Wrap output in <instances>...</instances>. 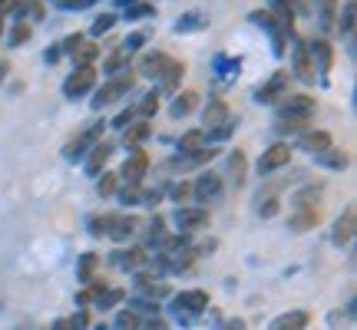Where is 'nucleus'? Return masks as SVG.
I'll return each instance as SVG.
<instances>
[{
	"mask_svg": "<svg viewBox=\"0 0 357 330\" xmlns=\"http://www.w3.org/2000/svg\"><path fill=\"white\" fill-rule=\"evenodd\" d=\"M136 86V77L132 73H119V77H113L109 83H102L96 93H93V109H102V106H109V102H116L119 96H126L129 89Z\"/></svg>",
	"mask_w": 357,
	"mask_h": 330,
	"instance_id": "f257e3e1",
	"label": "nucleus"
},
{
	"mask_svg": "<svg viewBox=\"0 0 357 330\" xmlns=\"http://www.w3.org/2000/svg\"><path fill=\"white\" fill-rule=\"evenodd\" d=\"M288 83H291V73L288 70H278L255 89V102H281L288 96Z\"/></svg>",
	"mask_w": 357,
	"mask_h": 330,
	"instance_id": "f03ea898",
	"label": "nucleus"
},
{
	"mask_svg": "<svg viewBox=\"0 0 357 330\" xmlns=\"http://www.w3.org/2000/svg\"><path fill=\"white\" fill-rule=\"evenodd\" d=\"M278 116H284V119H298V123H311V116H314V100L305 96V93L284 96L281 106H278Z\"/></svg>",
	"mask_w": 357,
	"mask_h": 330,
	"instance_id": "7ed1b4c3",
	"label": "nucleus"
},
{
	"mask_svg": "<svg viewBox=\"0 0 357 330\" xmlns=\"http://www.w3.org/2000/svg\"><path fill=\"white\" fill-rule=\"evenodd\" d=\"M93 86H96V70H93V66H77L63 83V96L66 100H79V96L89 93Z\"/></svg>",
	"mask_w": 357,
	"mask_h": 330,
	"instance_id": "20e7f679",
	"label": "nucleus"
},
{
	"mask_svg": "<svg viewBox=\"0 0 357 330\" xmlns=\"http://www.w3.org/2000/svg\"><path fill=\"white\" fill-rule=\"evenodd\" d=\"M146 172H149V155L142 152V149H132V152H129V159L123 162L119 178H123L126 185H136V189H139L142 178H146Z\"/></svg>",
	"mask_w": 357,
	"mask_h": 330,
	"instance_id": "39448f33",
	"label": "nucleus"
},
{
	"mask_svg": "<svg viewBox=\"0 0 357 330\" xmlns=\"http://www.w3.org/2000/svg\"><path fill=\"white\" fill-rule=\"evenodd\" d=\"M176 225L182 235H192V231H202L208 225V208L205 205H192V208H178L176 212Z\"/></svg>",
	"mask_w": 357,
	"mask_h": 330,
	"instance_id": "423d86ee",
	"label": "nucleus"
},
{
	"mask_svg": "<svg viewBox=\"0 0 357 330\" xmlns=\"http://www.w3.org/2000/svg\"><path fill=\"white\" fill-rule=\"evenodd\" d=\"M205 307H208V294L205 291H185L172 297V311H176L178 317L182 314H202Z\"/></svg>",
	"mask_w": 357,
	"mask_h": 330,
	"instance_id": "0eeeda50",
	"label": "nucleus"
},
{
	"mask_svg": "<svg viewBox=\"0 0 357 330\" xmlns=\"http://www.w3.org/2000/svg\"><path fill=\"white\" fill-rule=\"evenodd\" d=\"M288 162H291V149H288L284 142H275V146L258 159V172L268 175V172H275V168H281V165H288Z\"/></svg>",
	"mask_w": 357,
	"mask_h": 330,
	"instance_id": "6e6552de",
	"label": "nucleus"
},
{
	"mask_svg": "<svg viewBox=\"0 0 357 330\" xmlns=\"http://www.w3.org/2000/svg\"><path fill=\"white\" fill-rule=\"evenodd\" d=\"M294 73H298V79H301V83H314V77H318L314 60H311V53H307L305 40H298V43H294Z\"/></svg>",
	"mask_w": 357,
	"mask_h": 330,
	"instance_id": "1a4fd4ad",
	"label": "nucleus"
},
{
	"mask_svg": "<svg viewBox=\"0 0 357 330\" xmlns=\"http://www.w3.org/2000/svg\"><path fill=\"white\" fill-rule=\"evenodd\" d=\"M136 228H139L136 215H109V228H106V235H109L113 242H129V238L136 235Z\"/></svg>",
	"mask_w": 357,
	"mask_h": 330,
	"instance_id": "9d476101",
	"label": "nucleus"
},
{
	"mask_svg": "<svg viewBox=\"0 0 357 330\" xmlns=\"http://www.w3.org/2000/svg\"><path fill=\"white\" fill-rule=\"evenodd\" d=\"M229 123V106L222 100H208V106H205V113H202V126L205 132H212V129L218 126H225Z\"/></svg>",
	"mask_w": 357,
	"mask_h": 330,
	"instance_id": "9b49d317",
	"label": "nucleus"
},
{
	"mask_svg": "<svg viewBox=\"0 0 357 330\" xmlns=\"http://www.w3.org/2000/svg\"><path fill=\"white\" fill-rule=\"evenodd\" d=\"M218 191H222V175H215V172H205V175H199V182L192 185V195H195L199 202L215 198Z\"/></svg>",
	"mask_w": 357,
	"mask_h": 330,
	"instance_id": "f8f14e48",
	"label": "nucleus"
},
{
	"mask_svg": "<svg viewBox=\"0 0 357 330\" xmlns=\"http://www.w3.org/2000/svg\"><path fill=\"white\" fill-rule=\"evenodd\" d=\"M109 155H113V146H109V142H96V146H89V155H86V172L89 175H100L102 165L109 162Z\"/></svg>",
	"mask_w": 357,
	"mask_h": 330,
	"instance_id": "ddd939ff",
	"label": "nucleus"
},
{
	"mask_svg": "<svg viewBox=\"0 0 357 330\" xmlns=\"http://www.w3.org/2000/svg\"><path fill=\"white\" fill-rule=\"evenodd\" d=\"M166 66H169V56H166V53H155L153 50V53H146V56L139 60V70H136V73H142V77H149V79H159Z\"/></svg>",
	"mask_w": 357,
	"mask_h": 330,
	"instance_id": "4468645a",
	"label": "nucleus"
},
{
	"mask_svg": "<svg viewBox=\"0 0 357 330\" xmlns=\"http://www.w3.org/2000/svg\"><path fill=\"white\" fill-rule=\"evenodd\" d=\"M307 53H311V60H318V63H314L318 73H328V70H331L334 53H331V47H328V40H314V43H307Z\"/></svg>",
	"mask_w": 357,
	"mask_h": 330,
	"instance_id": "2eb2a0df",
	"label": "nucleus"
},
{
	"mask_svg": "<svg viewBox=\"0 0 357 330\" xmlns=\"http://www.w3.org/2000/svg\"><path fill=\"white\" fill-rule=\"evenodd\" d=\"M301 149L311 152V155H321L324 149H331V136L321 132V129H314V132H301Z\"/></svg>",
	"mask_w": 357,
	"mask_h": 330,
	"instance_id": "dca6fc26",
	"label": "nucleus"
},
{
	"mask_svg": "<svg viewBox=\"0 0 357 330\" xmlns=\"http://www.w3.org/2000/svg\"><path fill=\"white\" fill-rule=\"evenodd\" d=\"M307 311H288V314H281L275 324H271V330H305L307 327Z\"/></svg>",
	"mask_w": 357,
	"mask_h": 330,
	"instance_id": "f3484780",
	"label": "nucleus"
},
{
	"mask_svg": "<svg viewBox=\"0 0 357 330\" xmlns=\"http://www.w3.org/2000/svg\"><path fill=\"white\" fill-rule=\"evenodd\" d=\"M354 238V212H344V218L334 221V244H347Z\"/></svg>",
	"mask_w": 357,
	"mask_h": 330,
	"instance_id": "a211bd4d",
	"label": "nucleus"
},
{
	"mask_svg": "<svg viewBox=\"0 0 357 330\" xmlns=\"http://www.w3.org/2000/svg\"><path fill=\"white\" fill-rule=\"evenodd\" d=\"M142 261H146V251H142V248H129V251H116L113 254V265L126 267V271H136Z\"/></svg>",
	"mask_w": 357,
	"mask_h": 330,
	"instance_id": "6ab92c4d",
	"label": "nucleus"
},
{
	"mask_svg": "<svg viewBox=\"0 0 357 330\" xmlns=\"http://www.w3.org/2000/svg\"><path fill=\"white\" fill-rule=\"evenodd\" d=\"M321 165H328V168H334V172H341V168H347V162H351V155L344 152V149H324V152L318 155Z\"/></svg>",
	"mask_w": 357,
	"mask_h": 330,
	"instance_id": "aec40b11",
	"label": "nucleus"
},
{
	"mask_svg": "<svg viewBox=\"0 0 357 330\" xmlns=\"http://www.w3.org/2000/svg\"><path fill=\"white\" fill-rule=\"evenodd\" d=\"M195 102H199V93L185 89V93H178L176 96V102H172V109H169V113L176 116V119H182V116H189L192 109H195Z\"/></svg>",
	"mask_w": 357,
	"mask_h": 330,
	"instance_id": "412c9836",
	"label": "nucleus"
},
{
	"mask_svg": "<svg viewBox=\"0 0 357 330\" xmlns=\"http://www.w3.org/2000/svg\"><path fill=\"white\" fill-rule=\"evenodd\" d=\"M318 218H321V215L314 212V208H298L288 225H291L294 231H307V228H314V225H318Z\"/></svg>",
	"mask_w": 357,
	"mask_h": 330,
	"instance_id": "4be33fe9",
	"label": "nucleus"
},
{
	"mask_svg": "<svg viewBox=\"0 0 357 330\" xmlns=\"http://www.w3.org/2000/svg\"><path fill=\"white\" fill-rule=\"evenodd\" d=\"M182 73H185V66L176 63V60H169V66L162 70V77H159V83H162V89L166 93H172V89L178 86V79H182Z\"/></svg>",
	"mask_w": 357,
	"mask_h": 330,
	"instance_id": "5701e85b",
	"label": "nucleus"
},
{
	"mask_svg": "<svg viewBox=\"0 0 357 330\" xmlns=\"http://www.w3.org/2000/svg\"><path fill=\"white\" fill-rule=\"evenodd\" d=\"M149 132H153V129H149V123H129L123 142H126V146H139V142L149 139Z\"/></svg>",
	"mask_w": 357,
	"mask_h": 330,
	"instance_id": "b1692460",
	"label": "nucleus"
},
{
	"mask_svg": "<svg viewBox=\"0 0 357 330\" xmlns=\"http://www.w3.org/2000/svg\"><path fill=\"white\" fill-rule=\"evenodd\" d=\"M354 10H357L354 0H344V10H341V17H334L341 33H351V30H354Z\"/></svg>",
	"mask_w": 357,
	"mask_h": 330,
	"instance_id": "393cba45",
	"label": "nucleus"
},
{
	"mask_svg": "<svg viewBox=\"0 0 357 330\" xmlns=\"http://www.w3.org/2000/svg\"><path fill=\"white\" fill-rule=\"evenodd\" d=\"M334 7H337V0H318L321 30H331V26H334Z\"/></svg>",
	"mask_w": 357,
	"mask_h": 330,
	"instance_id": "a878e982",
	"label": "nucleus"
},
{
	"mask_svg": "<svg viewBox=\"0 0 357 330\" xmlns=\"http://www.w3.org/2000/svg\"><path fill=\"white\" fill-rule=\"evenodd\" d=\"M100 56V47L96 43H83L77 53H73V60H77V66H93V60Z\"/></svg>",
	"mask_w": 357,
	"mask_h": 330,
	"instance_id": "bb28decb",
	"label": "nucleus"
},
{
	"mask_svg": "<svg viewBox=\"0 0 357 330\" xmlns=\"http://www.w3.org/2000/svg\"><path fill=\"white\" fill-rule=\"evenodd\" d=\"M136 113H139L142 119H149V116L159 113V93H146V96H142V102L136 106Z\"/></svg>",
	"mask_w": 357,
	"mask_h": 330,
	"instance_id": "cd10ccee",
	"label": "nucleus"
},
{
	"mask_svg": "<svg viewBox=\"0 0 357 330\" xmlns=\"http://www.w3.org/2000/svg\"><path fill=\"white\" fill-rule=\"evenodd\" d=\"M202 139H205V132H185L182 136V142H178V152H195V149H202Z\"/></svg>",
	"mask_w": 357,
	"mask_h": 330,
	"instance_id": "c85d7f7f",
	"label": "nucleus"
},
{
	"mask_svg": "<svg viewBox=\"0 0 357 330\" xmlns=\"http://www.w3.org/2000/svg\"><path fill=\"white\" fill-rule=\"evenodd\" d=\"M86 146H89V142H86V136H77V139H73V142H66L63 155H66V159H70V162H77V159H83V155H86V152H83Z\"/></svg>",
	"mask_w": 357,
	"mask_h": 330,
	"instance_id": "c756f323",
	"label": "nucleus"
},
{
	"mask_svg": "<svg viewBox=\"0 0 357 330\" xmlns=\"http://www.w3.org/2000/svg\"><path fill=\"white\" fill-rule=\"evenodd\" d=\"M229 172L235 175V185H242L245 182V155L235 149V155H229Z\"/></svg>",
	"mask_w": 357,
	"mask_h": 330,
	"instance_id": "7c9ffc66",
	"label": "nucleus"
},
{
	"mask_svg": "<svg viewBox=\"0 0 357 330\" xmlns=\"http://www.w3.org/2000/svg\"><path fill=\"white\" fill-rule=\"evenodd\" d=\"M123 297H126V294L119 291V288H113V291H102L100 297H96V307H100V311H109V307H116Z\"/></svg>",
	"mask_w": 357,
	"mask_h": 330,
	"instance_id": "2f4dec72",
	"label": "nucleus"
},
{
	"mask_svg": "<svg viewBox=\"0 0 357 330\" xmlns=\"http://www.w3.org/2000/svg\"><path fill=\"white\" fill-rule=\"evenodd\" d=\"M318 195H321L318 185H307L305 191H298V195H294V208H311V202H314Z\"/></svg>",
	"mask_w": 357,
	"mask_h": 330,
	"instance_id": "473e14b6",
	"label": "nucleus"
},
{
	"mask_svg": "<svg viewBox=\"0 0 357 330\" xmlns=\"http://www.w3.org/2000/svg\"><path fill=\"white\" fill-rule=\"evenodd\" d=\"M162 238H166V218L155 215L153 221H149V244H159Z\"/></svg>",
	"mask_w": 357,
	"mask_h": 330,
	"instance_id": "72a5a7b5",
	"label": "nucleus"
},
{
	"mask_svg": "<svg viewBox=\"0 0 357 330\" xmlns=\"http://www.w3.org/2000/svg\"><path fill=\"white\" fill-rule=\"evenodd\" d=\"M307 123H298V119H284V116H275V132H301Z\"/></svg>",
	"mask_w": 357,
	"mask_h": 330,
	"instance_id": "f704fd0d",
	"label": "nucleus"
},
{
	"mask_svg": "<svg viewBox=\"0 0 357 330\" xmlns=\"http://www.w3.org/2000/svg\"><path fill=\"white\" fill-rule=\"evenodd\" d=\"M116 327L119 330H136L139 327V314H136V311H119V317H116Z\"/></svg>",
	"mask_w": 357,
	"mask_h": 330,
	"instance_id": "c9c22d12",
	"label": "nucleus"
},
{
	"mask_svg": "<svg viewBox=\"0 0 357 330\" xmlns=\"http://www.w3.org/2000/svg\"><path fill=\"white\" fill-rule=\"evenodd\" d=\"M116 24V13H102V17H96L93 20V37H100V33H109Z\"/></svg>",
	"mask_w": 357,
	"mask_h": 330,
	"instance_id": "e433bc0d",
	"label": "nucleus"
},
{
	"mask_svg": "<svg viewBox=\"0 0 357 330\" xmlns=\"http://www.w3.org/2000/svg\"><path fill=\"white\" fill-rule=\"evenodd\" d=\"M26 40H30V24L20 20V24L10 30V47H20V43H26Z\"/></svg>",
	"mask_w": 357,
	"mask_h": 330,
	"instance_id": "4c0bfd02",
	"label": "nucleus"
},
{
	"mask_svg": "<svg viewBox=\"0 0 357 330\" xmlns=\"http://www.w3.org/2000/svg\"><path fill=\"white\" fill-rule=\"evenodd\" d=\"M106 228H109V215L89 218V235H93V238H102V235H106Z\"/></svg>",
	"mask_w": 357,
	"mask_h": 330,
	"instance_id": "58836bf2",
	"label": "nucleus"
},
{
	"mask_svg": "<svg viewBox=\"0 0 357 330\" xmlns=\"http://www.w3.org/2000/svg\"><path fill=\"white\" fill-rule=\"evenodd\" d=\"M153 13H155L153 3H132V7L126 10V17L129 20H139V17H153Z\"/></svg>",
	"mask_w": 357,
	"mask_h": 330,
	"instance_id": "ea45409f",
	"label": "nucleus"
},
{
	"mask_svg": "<svg viewBox=\"0 0 357 330\" xmlns=\"http://www.w3.org/2000/svg\"><path fill=\"white\" fill-rule=\"evenodd\" d=\"M202 26H205L202 17H199V13H189L185 20H178V24H176V30L182 33V30H202Z\"/></svg>",
	"mask_w": 357,
	"mask_h": 330,
	"instance_id": "a19ab883",
	"label": "nucleus"
},
{
	"mask_svg": "<svg viewBox=\"0 0 357 330\" xmlns=\"http://www.w3.org/2000/svg\"><path fill=\"white\" fill-rule=\"evenodd\" d=\"M79 47H83V33H70V37L60 43V53H70V56H73Z\"/></svg>",
	"mask_w": 357,
	"mask_h": 330,
	"instance_id": "79ce46f5",
	"label": "nucleus"
},
{
	"mask_svg": "<svg viewBox=\"0 0 357 330\" xmlns=\"http://www.w3.org/2000/svg\"><path fill=\"white\" fill-rule=\"evenodd\" d=\"M116 182H119V175H113V172H102V178H100V195H113L116 191Z\"/></svg>",
	"mask_w": 357,
	"mask_h": 330,
	"instance_id": "37998d69",
	"label": "nucleus"
},
{
	"mask_svg": "<svg viewBox=\"0 0 357 330\" xmlns=\"http://www.w3.org/2000/svg\"><path fill=\"white\" fill-rule=\"evenodd\" d=\"M66 327H70V330H89V314H86V311H77L73 317L66 320Z\"/></svg>",
	"mask_w": 357,
	"mask_h": 330,
	"instance_id": "c03bdc74",
	"label": "nucleus"
},
{
	"mask_svg": "<svg viewBox=\"0 0 357 330\" xmlns=\"http://www.w3.org/2000/svg\"><path fill=\"white\" fill-rule=\"evenodd\" d=\"M142 43H146V33H132V37L123 40V53L129 56V53H136V50H139Z\"/></svg>",
	"mask_w": 357,
	"mask_h": 330,
	"instance_id": "a18cd8bd",
	"label": "nucleus"
},
{
	"mask_svg": "<svg viewBox=\"0 0 357 330\" xmlns=\"http://www.w3.org/2000/svg\"><path fill=\"white\" fill-rule=\"evenodd\" d=\"M129 311H136V314H149V317H153V314H159V304H153V301H132Z\"/></svg>",
	"mask_w": 357,
	"mask_h": 330,
	"instance_id": "49530a36",
	"label": "nucleus"
},
{
	"mask_svg": "<svg viewBox=\"0 0 357 330\" xmlns=\"http://www.w3.org/2000/svg\"><path fill=\"white\" fill-rule=\"evenodd\" d=\"M119 198H123V205H139V202H142V191L136 189V185H126Z\"/></svg>",
	"mask_w": 357,
	"mask_h": 330,
	"instance_id": "de8ad7c7",
	"label": "nucleus"
},
{
	"mask_svg": "<svg viewBox=\"0 0 357 330\" xmlns=\"http://www.w3.org/2000/svg\"><path fill=\"white\" fill-rule=\"evenodd\" d=\"M63 10H86V7H93L96 0H56Z\"/></svg>",
	"mask_w": 357,
	"mask_h": 330,
	"instance_id": "09e8293b",
	"label": "nucleus"
},
{
	"mask_svg": "<svg viewBox=\"0 0 357 330\" xmlns=\"http://www.w3.org/2000/svg\"><path fill=\"white\" fill-rule=\"evenodd\" d=\"M189 195H192V185H189V182H178V185H172V198H176L178 205L185 202Z\"/></svg>",
	"mask_w": 357,
	"mask_h": 330,
	"instance_id": "8fccbe9b",
	"label": "nucleus"
},
{
	"mask_svg": "<svg viewBox=\"0 0 357 330\" xmlns=\"http://www.w3.org/2000/svg\"><path fill=\"white\" fill-rule=\"evenodd\" d=\"M93 267H96V254H83V261H79V278H89Z\"/></svg>",
	"mask_w": 357,
	"mask_h": 330,
	"instance_id": "3c124183",
	"label": "nucleus"
},
{
	"mask_svg": "<svg viewBox=\"0 0 357 330\" xmlns=\"http://www.w3.org/2000/svg\"><path fill=\"white\" fill-rule=\"evenodd\" d=\"M275 212H278V198H265V202L258 205V215L261 218H271Z\"/></svg>",
	"mask_w": 357,
	"mask_h": 330,
	"instance_id": "603ef678",
	"label": "nucleus"
},
{
	"mask_svg": "<svg viewBox=\"0 0 357 330\" xmlns=\"http://www.w3.org/2000/svg\"><path fill=\"white\" fill-rule=\"evenodd\" d=\"M132 116H136V109H123V113L113 119V126H116V129H126L129 123H132Z\"/></svg>",
	"mask_w": 357,
	"mask_h": 330,
	"instance_id": "864d4df0",
	"label": "nucleus"
},
{
	"mask_svg": "<svg viewBox=\"0 0 357 330\" xmlns=\"http://www.w3.org/2000/svg\"><path fill=\"white\" fill-rule=\"evenodd\" d=\"M17 10V0H0V20L7 17V13Z\"/></svg>",
	"mask_w": 357,
	"mask_h": 330,
	"instance_id": "5fc2aeb1",
	"label": "nucleus"
},
{
	"mask_svg": "<svg viewBox=\"0 0 357 330\" xmlns=\"http://www.w3.org/2000/svg\"><path fill=\"white\" fill-rule=\"evenodd\" d=\"M60 56H63V53L56 50V47H53V50H47V60H50V63H56V60H60Z\"/></svg>",
	"mask_w": 357,
	"mask_h": 330,
	"instance_id": "6e6d98bb",
	"label": "nucleus"
},
{
	"mask_svg": "<svg viewBox=\"0 0 357 330\" xmlns=\"http://www.w3.org/2000/svg\"><path fill=\"white\" fill-rule=\"evenodd\" d=\"M53 330H70V327H66V320H56V324H53Z\"/></svg>",
	"mask_w": 357,
	"mask_h": 330,
	"instance_id": "4d7b16f0",
	"label": "nucleus"
},
{
	"mask_svg": "<svg viewBox=\"0 0 357 330\" xmlns=\"http://www.w3.org/2000/svg\"><path fill=\"white\" fill-rule=\"evenodd\" d=\"M119 3H123V7H129V3H139V0H119Z\"/></svg>",
	"mask_w": 357,
	"mask_h": 330,
	"instance_id": "13d9d810",
	"label": "nucleus"
}]
</instances>
